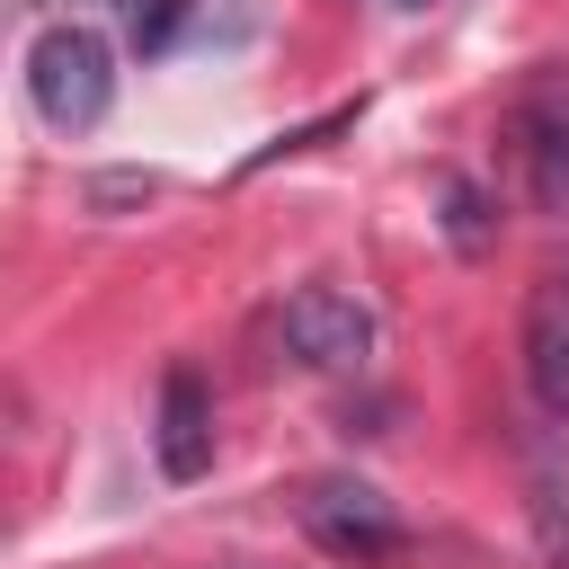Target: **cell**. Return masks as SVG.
I'll use <instances>...</instances> for the list:
<instances>
[{
    "label": "cell",
    "instance_id": "cell-7",
    "mask_svg": "<svg viewBox=\"0 0 569 569\" xmlns=\"http://www.w3.org/2000/svg\"><path fill=\"white\" fill-rule=\"evenodd\" d=\"M533 525H542V551L569 569V453H533Z\"/></svg>",
    "mask_w": 569,
    "mask_h": 569
},
{
    "label": "cell",
    "instance_id": "cell-1",
    "mask_svg": "<svg viewBox=\"0 0 569 569\" xmlns=\"http://www.w3.org/2000/svg\"><path fill=\"white\" fill-rule=\"evenodd\" d=\"M27 98H36V116H44L53 133H89V124L116 107V53H107V36L80 27V18L44 27V36L27 44Z\"/></svg>",
    "mask_w": 569,
    "mask_h": 569
},
{
    "label": "cell",
    "instance_id": "cell-5",
    "mask_svg": "<svg viewBox=\"0 0 569 569\" xmlns=\"http://www.w3.org/2000/svg\"><path fill=\"white\" fill-rule=\"evenodd\" d=\"M151 453L169 480H204L213 471V391L196 365H169L160 373V418H151Z\"/></svg>",
    "mask_w": 569,
    "mask_h": 569
},
{
    "label": "cell",
    "instance_id": "cell-2",
    "mask_svg": "<svg viewBox=\"0 0 569 569\" xmlns=\"http://www.w3.org/2000/svg\"><path fill=\"white\" fill-rule=\"evenodd\" d=\"M293 516H302L311 551H329V560H347V569H382V560H400V551H409V533H400L391 498H382L373 480H347V471L302 480Z\"/></svg>",
    "mask_w": 569,
    "mask_h": 569
},
{
    "label": "cell",
    "instance_id": "cell-6",
    "mask_svg": "<svg viewBox=\"0 0 569 569\" xmlns=\"http://www.w3.org/2000/svg\"><path fill=\"white\" fill-rule=\"evenodd\" d=\"M525 391L542 418H569V276H542L525 293Z\"/></svg>",
    "mask_w": 569,
    "mask_h": 569
},
{
    "label": "cell",
    "instance_id": "cell-3",
    "mask_svg": "<svg viewBox=\"0 0 569 569\" xmlns=\"http://www.w3.org/2000/svg\"><path fill=\"white\" fill-rule=\"evenodd\" d=\"M507 142H516L525 196H533L542 213H569V62H542V71L516 89Z\"/></svg>",
    "mask_w": 569,
    "mask_h": 569
},
{
    "label": "cell",
    "instance_id": "cell-9",
    "mask_svg": "<svg viewBox=\"0 0 569 569\" xmlns=\"http://www.w3.org/2000/svg\"><path fill=\"white\" fill-rule=\"evenodd\" d=\"M391 9H418V0H391Z\"/></svg>",
    "mask_w": 569,
    "mask_h": 569
},
{
    "label": "cell",
    "instance_id": "cell-8",
    "mask_svg": "<svg viewBox=\"0 0 569 569\" xmlns=\"http://www.w3.org/2000/svg\"><path fill=\"white\" fill-rule=\"evenodd\" d=\"M445 231H453V249H480L489 240V196L471 178H445Z\"/></svg>",
    "mask_w": 569,
    "mask_h": 569
},
{
    "label": "cell",
    "instance_id": "cell-4",
    "mask_svg": "<svg viewBox=\"0 0 569 569\" xmlns=\"http://www.w3.org/2000/svg\"><path fill=\"white\" fill-rule=\"evenodd\" d=\"M284 347L311 373H356L373 356V311L347 284H293L284 293Z\"/></svg>",
    "mask_w": 569,
    "mask_h": 569
}]
</instances>
